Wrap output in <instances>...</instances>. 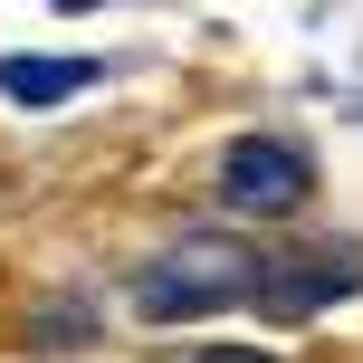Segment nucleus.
<instances>
[{"instance_id":"2","label":"nucleus","mask_w":363,"mask_h":363,"mask_svg":"<svg viewBox=\"0 0 363 363\" xmlns=\"http://www.w3.org/2000/svg\"><path fill=\"white\" fill-rule=\"evenodd\" d=\"M363 287V249H287V258H258V296L249 306L268 315V325H306V315H325L335 296Z\"/></svg>"},{"instance_id":"1","label":"nucleus","mask_w":363,"mask_h":363,"mask_svg":"<svg viewBox=\"0 0 363 363\" xmlns=\"http://www.w3.org/2000/svg\"><path fill=\"white\" fill-rule=\"evenodd\" d=\"M258 296V249H239V239H182L144 268V287H134V306L153 315V325H191V315H230Z\"/></svg>"},{"instance_id":"4","label":"nucleus","mask_w":363,"mask_h":363,"mask_svg":"<svg viewBox=\"0 0 363 363\" xmlns=\"http://www.w3.org/2000/svg\"><path fill=\"white\" fill-rule=\"evenodd\" d=\"M96 57H0V96L10 106H57V96H86Z\"/></svg>"},{"instance_id":"3","label":"nucleus","mask_w":363,"mask_h":363,"mask_svg":"<svg viewBox=\"0 0 363 363\" xmlns=\"http://www.w3.org/2000/svg\"><path fill=\"white\" fill-rule=\"evenodd\" d=\"M211 191L230 201L239 220H277V211L306 201V153L277 144V134H239V144L220 153V182H211Z\"/></svg>"},{"instance_id":"5","label":"nucleus","mask_w":363,"mask_h":363,"mask_svg":"<svg viewBox=\"0 0 363 363\" xmlns=\"http://www.w3.org/2000/svg\"><path fill=\"white\" fill-rule=\"evenodd\" d=\"M172 363H268V354H230V345H211V354H172Z\"/></svg>"},{"instance_id":"6","label":"nucleus","mask_w":363,"mask_h":363,"mask_svg":"<svg viewBox=\"0 0 363 363\" xmlns=\"http://www.w3.org/2000/svg\"><path fill=\"white\" fill-rule=\"evenodd\" d=\"M57 10H96V0H57Z\"/></svg>"}]
</instances>
